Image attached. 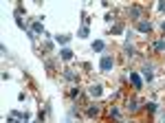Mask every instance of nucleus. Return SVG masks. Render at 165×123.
Listing matches in <instances>:
<instances>
[{
    "label": "nucleus",
    "mask_w": 165,
    "mask_h": 123,
    "mask_svg": "<svg viewBox=\"0 0 165 123\" xmlns=\"http://www.w3.org/2000/svg\"><path fill=\"white\" fill-rule=\"evenodd\" d=\"M33 31H35V33H44V27H42L40 22H33Z\"/></svg>",
    "instance_id": "ddd939ff"
},
{
    "label": "nucleus",
    "mask_w": 165,
    "mask_h": 123,
    "mask_svg": "<svg viewBox=\"0 0 165 123\" xmlns=\"http://www.w3.org/2000/svg\"><path fill=\"white\" fill-rule=\"evenodd\" d=\"M130 15H132V18H134V20L139 22V15H141V9H139V7H132V9H130Z\"/></svg>",
    "instance_id": "1a4fd4ad"
},
{
    "label": "nucleus",
    "mask_w": 165,
    "mask_h": 123,
    "mask_svg": "<svg viewBox=\"0 0 165 123\" xmlns=\"http://www.w3.org/2000/svg\"><path fill=\"white\" fill-rule=\"evenodd\" d=\"M128 110H130V112L139 110V108H136V99H130V101H128Z\"/></svg>",
    "instance_id": "f8f14e48"
},
{
    "label": "nucleus",
    "mask_w": 165,
    "mask_h": 123,
    "mask_svg": "<svg viewBox=\"0 0 165 123\" xmlns=\"http://www.w3.org/2000/svg\"><path fill=\"white\" fill-rule=\"evenodd\" d=\"M154 48H156V51H163V48H165V40H158V42L154 44Z\"/></svg>",
    "instance_id": "4468645a"
},
{
    "label": "nucleus",
    "mask_w": 165,
    "mask_h": 123,
    "mask_svg": "<svg viewBox=\"0 0 165 123\" xmlns=\"http://www.w3.org/2000/svg\"><path fill=\"white\" fill-rule=\"evenodd\" d=\"M158 9H161V11H165V2H158Z\"/></svg>",
    "instance_id": "f3484780"
},
{
    "label": "nucleus",
    "mask_w": 165,
    "mask_h": 123,
    "mask_svg": "<svg viewBox=\"0 0 165 123\" xmlns=\"http://www.w3.org/2000/svg\"><path fill=\"white\" fill-rule=\"evenodd\" d=\"M141 72H143V79H145V81H152V79H154V72H152L150 66H143V70H141Z\"/></svg>",
    "instance_id": "39448f33"
},
{
    "label": "nucleus",
    "mask_w": 165,
    "mask_h": 123,
    "mask_svg": "<svg viewBox=\"0 0 165 123\" xmlns=\"http://www.w3.org/2000/svg\"><path fill=\"white\" fill-rule=\"evenodd\" d=\"M62 59H70V57H73V53H70V48H62Z\"/></svg>",
    "instance_id": "9d476101"
},
{
    "label": "nucleus",
    "mask_w": 165,
    "mask_h": 123,
    "mask_svg": "<svg viewBox=\"0 0 165 123\" xmlns=\"http://www.w3.org/2000/svg\"><path fill=\"white\" fill-rule=\"evenodd\" d=\"M130 81H132V86L136 90H141V86H143V81H141V77L136 75V72H130Z\"/></svg>",
    "instance_id": "20e7f679"
},
{
    "label": "nucleus",
    "mask_w": 165,
    "mask_h": 123,
    "mask_svg": "<svg viewBox=\"0 0 165 123\" xmlns=\"http://www.w3.org/2000/svg\"><path fill=\"white\" fill-rule=\"evenodd\" d=\"M104 40H95V42H92V51H104Z\"/></svg>",
    "instance_id": "0eeeda50"
},
{
    "label": "nucleus",
    "mask_w": 165,
    "mask_h": 123,
    "mask_svg": "<svg viewBox=\"0 0 165 123\" xmlns=\"http://www.w3.org/2000/svg\"><path fill=\"white\" fill-rule=\"evenodd\" d=\"M119 114H121V112L117 110V108H112V110H110V116H112V119H119Z\"/></svg>",
    "instance_id": "2eb2a0df"
},
{
    "label": "nucleus",
    "mask_w": 165,
    "mask_h": 123,
    "mask_svg": "<svg viewBox=\"0 0 165 123\" xmlns=\"http://www.w3.org/2000/svg\"><path fill=\"white\" fill-rule=\"evenodd\" d=\"M145 108H148V112H156V103H148Z\"/></svg>",
    "instance_id": "dca6fc26"
},
{
    "label": "nucleus",
    "mask_w": 165,
    "mask_h": 123,
    "mask_svg": "<svg viewBox=\"0 0 165 123\" xmlns=\"http://www.w3.org/2000/svg\"><path fill=\"white\" fill-rule=\"evenodd\" d=\"M64 79H68V81H75V79H77L75 70H64Z\"/></svg>",
    "instance_id": "423d86ee"
},
{
    "label": "nucleus",
    "mask_w": 165,
    "mask_h": 123,
    "mask_svg": "<svg viewBox=\"0 0 165 123\" xmlns=\"http://www.w3.org/2000/svg\"><path fill=\"white\" fill-rule=\"evenodd\" d=\"M101 92H104L101 84H92V86L88 88V94H90V97H101Z\"/></svg>",
    "instance_id": "7ed1b4c3"
},
{
    "label": "nucleus",
    "mask_w": 165,
    "mask_h": 123,
    "mask_svg": "<svg viewBox=\"0 0 165 123\" xmlns=\"http://www.w3.org/2000/svg\"><path fill=\"white\" fill-rule=\"evenodd\" d=\"M99 112H101V110H99V106H97V103H95V106H88V114H90V116H97Z\"/></svg>",
    "instance_id": "6e6552de"
},
{
    "label": "nucleus",
    "mask_w": 165,
    "mask_h": 123,
    "mask_svg": "<svg viewBox=\"0 0 165 123\" xmlns=\"http://www.w3.org/2000/svg\"><path fill=\"white\" fill-rule=\"evenodd\" d=\"M163 123H165V114H163Z\"/></svg>",
    "instance_id": "a211bd4d"
},
{
    "label": "nucleus",
    "mask_w": 165,
    "mask_h": 123,
    "mask_svg": "<svg viewBox=\"0 0 165 123\" xmlns=\"http://www.w3.org/2000/svg\"><path fill=\"white\" fill-rule=\"evenodd\" d=\"M99 68H101V72H110V70L114 68V57H112V55H101Z\"/></svg>",
    "instance_id": "f257e3e1"
},
{
    "label": "nucleus",
    "mask_w": 165,
    "mask_h": 123,
    "mask_svg": "<svg viewBox=\"0 0 165 123\" xmlns=\"http://www.w3.org/2000/svg\"><path fill=\"white\" fill-rule=\"evenodd\" d=\"M136 29H139L141 33H150V31H152V22H150V20H139V22H136Z\"/></svg>",
    "instance_id": "f03ea898"
},
{
    "label": "nucleus",
    "mask_w": 165,
    "mask_h": 123,
    "mask_svg": "<svg viewBox=\"0 0 165 123\" xmlns=\"http://www.w3.org/2000/svg\"><path fill=\"white\" fill-rule=\"evenodd\" d=\"M68 40H70L68 35H57V37H55V42H57V44H68Z\"/></svg>",
    "instance_id": "9b49d317"
}]
</instances>
